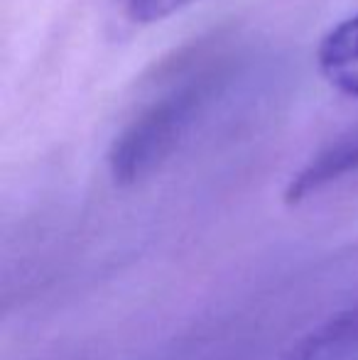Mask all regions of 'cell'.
<instances>
[{
    "instance_id": "cell-1",
    "label": "cell",
    "mask_w": 358,
    "mask_h": 360,
    "mask_svg": "<svg viewBox=\"0 0 358 360\" xmlns=\"http://www.w3.org/2000/svg\"><path fill=\"white\" fill-rule=\"evenodd\" d=\"M226 81L221 64L201 69L165 91L145 105L138 118L115 138L108 152V169L115 184L130 186L143 181L177 152L186 135L219 96Z\"/></svg>"
},
{
    "instance_id": "cell-2",
    "label": "cell",
    "mask_w": 358,
    "mask_h": 360,
    "mask_svg": "<svg viewBox=\"0 0 358 360\" xmlns=\"http://www.w3.org/2000/svg\"><path fill=\"white\" fill-rule=\"evenodd\" d=\"M358 356V302L334 314L275 360H351Z\"/></svg>"
},
{
    "instance_id": "cell-3",
    "label": "cell",
    "mask_w": 358,
    "mask_h": 360,
    "mask_svg": "<svg viewBox=\"0 0 358 360\" xmlns=\"http://www.w3.org/2000/svg\"><path fill=\"white\" fill-rule=\"evenodd\" d=\"M358 172V125L341 135L336 143H331L326 150H321L317 157H312L287 184L285 201L287 204H300L314 191L329 186L331 181H339L341 176Z\"/></svg>"
},
{
    "instance_id": "cell-4",
    "label": "cell",
    "mask_w": 358,
    "mask_h": 360,
    "mask_svg": "<svg viewBox=\"0 0 358 360\" xmlns=\"http://www.w3.org/2000/svg\"><path fill=\"white\" fill-rule=\"evenodd\" d=\"M317 69L331 89L358 98V13L341 20L321 37Z\"/></svg>"
},
{
    "instance_id": "cell-5",
    "label": "cell",
    "mask_w": 358,
    "mask_h": 360,
    "mask_svg": "<svg viewBox=\"0 0 358 360\" xmlns=\"http://www.w3.org/2000/svg\"><path fill=\"white\" fill-rule=\"evenodd\" d=\"M199 0H115L120 15L133 25H155Z\"/></svg>"
}]
</instances>
